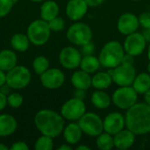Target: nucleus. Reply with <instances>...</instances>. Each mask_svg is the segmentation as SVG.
Here are the masks:
<instances>
[{"label":"nucleus","instance_id":"3c124183","mask_svg":"<svg viewBox=\"0 0 150 150\" xmlns=\"http://www.w3.org/2000/svg\"><path fill=\"white\" fill-rule=\"evenodd\" d=\"M148 71H149V72H150V63L149 64V65H148Z\"/></svg>","mask_w":150,"mask_h":150},{"label":"nucleus","instance_id":"f8f14e48","mask_svg":"<svg viewBox=\"0 0 150 150\" xmlns=\"http://www.w3.org/2000/svg\"><path fill=\"white\" fill-rule=\"evenodd\" d=\"M61 65L68 69H74L80 66L82 61L81 53L73 47H66L62 49L59 54Z\"/></svg>","mask_w":150,"mask_h":150},{"label":"nucleus","instance_id":"7ed1b4c3","mask_svg":"<svg viewBox=\"0 0 150 150\" xmlns=\"http://www.w3.org/2000/svg\"><path fill=\"white\" fill-rule=\"evenodd\" d=\"M124 54V47L120 42L110 41L103 47L98 59L102 66L114 69L121 64Z\"/></svg>","mask_w":150,"mask_h":150},{"label":"nucleus","instance_id":"4be33fe9","mask_svg":"<svg viewBox=\"0 0 150 150\" xmlns=\"http://www.w3.org/2000/svg\"><path fill=\"white\" fill-rule=\"evenodd\" d=\"M59 5L53 0L46 1L40 7V17L46 21H50L59 14Z\"/></svg>","mask_w":150,"mask_h":150},{"label":"nucleus","instance_id":"7c9ffc66","mask_svg":"<svg viewBox=\"0 0 150 150\" xmlns=\"http://www.w3.org/2000/svg\"><path fill=\"white\" fill-rule=\"evenodd\" d=\"M24 98L23 97L18 93V92H13L11 93L7 97V103L11 108H18L23 105Z\"/></svg>","mask_w":150,"mask_h":150},{"label":"nucleus","instance_id":"39448f33","mask_svg":"<svg viewBox=\"0 0 150 150\" xmlns=\"http://www.w3.org/2000/svg\"><path fill=\"white\" fill-rule=\"evenodd\" d=\"M31 72L23 65H16L6 72V84L14 90L25 88L31 82Z\"/></svg>","mask_w":150,"mask_h":150},{"label":"nucleus","instance_id":"b1692460","mask_svg":"<svg viewBox=\"0 0 150 150\" xmlns=\"http://www.w3.org/2000/svg\"><path fill=\"white\" fill-rule=\"evenodd\" d=\"M112 83V76L108 72L97 73L91 78V85L98 90L107 89Z\"/></svg>","mask_w":150,"mask_h":150},{"label":"nucleus","instance_id":"4c0bfd02","mask_svg":"<svg viewBox=\"0 0 150 150\" xmlns=\"http://www.w3.org/2000/svg\"><path fill=\"white\" fill-rule=\"evenodd\" d=\"M8 105L7 103V97L5 95V93L0 91V111L4 110L6 105Z\"/></svg>","mask_w":150,"mask_h":150},{"label":"nucleus","instance_id":"ddd939ff","mask_svg":"<svg viewBox=\"0 0 150 150\" xmlns=\"http://www.w3.org/2000/svg\"><path fill=\"white\" fill-rule=\"evenodd\" d=\"M146 43L147 41L142 33L134 32L127 35L124 43V50L127 54L136 56L144 51Z\"/></svg>","mask_w":150,"mask_h":150},{"label":"nucleus","instance_id":"20e7f679","mask_svg":"<svg viewBox=\"0 0 150 150\" xmlns=\"http://www.w3.org/2000/svg\"><path fill=\"white\" fill-rule=\"evenodd\" d=\"M51 32L48 22L41 18L36 19L29 24L26 35L32 44L35 46H42L48 41Z\"/></svg>","mask_w":150,"mask_h":150},{"label":"nucleus","instance_id":"2f4dec72","mask_svg":"<svg viewBox=\"0 0 150 150\" xmlns=\"http://www.w3.org/2000/svg\"><path fill=\"white\" fill-rule=\"evenodd\" d=\"M48 25H49V27H50L51 31H53V32H60V31L63 30V28L65 26V22L62 18L57 16L54 18L51 19L50 21H48Z\"/></svg>","mask_w":150,"mask_h":150},{"label":"nucleus","instance_id":"1a4fd4ad","mask_svg":"<svg viewBox=\"0 0 150 150\" xmlns=\"http://www.w3.org/2000/svg\"><path fill=\"white\" fill-rule=\"evenodd\" d=\"M138 93L130 86H121L112 95L113 104L120 109H128L136 104Z\"/></svg>","mask_w":150,"mask_h":150},{"label":"nucleus","instance_id":"bb28decb","mask_svg":"<svg viewBox=\"0 0 150 150\" xmlns=\"http://www.w3.org/2000/svg\"><path fill=\"white\" fill-rule=\"evenodd\" d=\"M91 103L98 109H105L111 104V98L105 91H95L91 96Z\"/></svg>","mask_w":150,"mask_h":150},{"label":"nucleus","instance_id":"dca6fc26","mask_svg":"<svg viewBox=\"0 0 150 150\" xmlns=\"http://www.w3.org/2000/svg\"><path fill=\"white\" fill-rule=\"evenodd\" d=\"M88 4L84 0H69L66 5V14L69 19H81L87 12Z\"/></svg>","mask_w":150,"mask_h":150},{"label":"nucleus","instance_id":"72a5a7b5","mask_svg":"<svg viewBox=\"0 0 150 150\" xmlns=\"http://www.w3.org/2000/svg\"><path fill=\"white\" fill-rule=\"evenodd\" d=\"M139 23L143 28H150V11L144 12L140 15Z\"/></svg>","mask_w":150,"mask_h":150},{"label":"nucleus","instance_id":"603ef678","mask_svg":"<svg viewBox=\"0 0 150 150\" xmlns=\"http://www.w3.org/2000/svg\"><path fill=\"white\" fill-rule=\"evenodd\" d=\"M134 1H139V0H134Z\"/></svg>","mask_w":150,"mask_h":150},{"label":"nucleus","instance_id":"f257e3e1","mask_svg":"<svg viewBox=\"0 0 150 150\" xmlns=\"http://www.w3.org/2000/svg\"><path fill=\"white\" fill-rule=\"evenodd\" d=\"M126 127L134 134H146L150 132V105L136 103L127 112Z\"/></svg>","mask_w":150,"mask_h":150},{"label":"nucleus","instance_id":"6e6552de","mask_svg":"<svg viewBox=\"0 0 150 150\" xmlns=\"http://www.w3.org/2000/svg\"><path fill=\"white\" fill-rule=\"evenodd\" d=\"M68 40L77 46H83L91 41L92 32L89 25L84 23H75L67 31Z\"/></svg>","mask_w":150,"mask_h":150},{"label":"nucleus","instance_id":"6ab92c4d","mask_svg":"<svg viewBox=\"0 0 150 150\" xmlns=\"http://www.w3.org/2000/svg\"><path fill=\"white\" fill-rule=\"evenodd\" d=\"M18 57L15 52L10 49L0 51V69L7 72L17 65Z\"/></svg>","mask_w":150,"mask_h":150},{"label":"nucleus","instance_id":"c03bdc74","mask_svg":"<svg viewBox=\"0 0 150 150\" xmlns=\"http://www.w3.org/2000/svg\"><path fill=\"white\" fill-rule=\"evenodd\" d=\"M72 149V148L69 146V145H62L61 147H59L58 148V150H71Z\"/></svg>","mask_w":150,"mask_h":150},{"label":"nucleus","instance_id":"a211bd4d","mask_svg":"<svg viewBox=\"0 0 150 150\" xmlns=\"http://www.w3.org/2000/svg\"><path fill=\"white\" fill-rule=\"evenodd\" d=\"M135 134L130 130H121L114 134V146L120 149H127L131 148L135 140Z\"/></svg>","mask_w":150,"mask_h":150},{"label":"nucleus","instance_id":"49530a36","mask_svg":"<svg viewBox=\"0 0 150 150\" xmlns=\"http://www.w3.org/2000/svg\"><path fill=\"white\" fill-rule=\"evenodd\" d=\"M10 149V148H8L6 145L3 144V143H0V150H8Z\"/></svg>","mask_w":150,"mask_h":150},{"label":"nucleus","instance_id":"a19ab883","mask_svg":"<svg viewBox=\"0 0 150 150\" xmlns=\"http://www.w3.org/2000/svg\"><path fill=\"white\" fill-rule=\"evenodd\" d=\"M6 84V72L0 69V87Z\"/></svg>","mask_w":150,"mask_h":150},{"label":"nucleus","instance_id":"473e14b6","mask_svg":"<svg viewBox=\"0 0 150 150\" xmlns=\"http://www.w3.org/2000/svg\"><path fill=\"white\" fill-rule=\"evenodd\" d=\"M11 0H0V18H4L10 13L13 6Z\"/></svg>","mask_w":150,"mask_h":150},{"label":"nucleus","instance_id":"423d86ee","mask_svg":"<svg viewBox=\"0 0 150 150\" xmlns=\"http://www.w3.org/2000/svg\"><path fill=\"white\" fill-rule=\"evenodd\" d=\"M78 120V125L83 133L90 136H98L104 131L103 120L96 113L85 112Z\"/></svg>","mask_w":150,"mask_h":150},{"label":"nucleus","instance_id":"0eeeda50","mask_svg":"<svg viewBox=\"0 0 150 150\" xmlns=\"http://www.w3.org/2000/svg\"><path fill=\"white\" fill-rule=\"evenodd\" d=\"M108 73L112 76V81L120 86H130L136 77L134 67L123 63L114 69H111Z\"/></svg>","mask_w":150,"mask_h":150},{"label":"nucleus","instance_id":"de8ad7c7","mask_svg":"<svg viewBox=\"0 0 150 150\" xmlns=\"http://www.w3.org/2000/svg\"><path fill=\"white\" fill-rule=\"evenodd\" d=\"M30 1L34 2V3H39V2H42V1H44V0H30Z\"/></svg>","mask_w":150,"mask_h":150},{"label":"nucleus","instance_id":"aec40b11","mask_svg":"<svg viewBox=\"0 0 150 150\" xmlns=\"http://www.w3.org/2000/svg\"><path fill=\"white\" fill-rule=\"evenodd\" d=\"M91 78L90 74L83 71L79 70L76 71L71 76V83L76 89L81 90H88L91 86Z\"/></svg>","mask_w":150,"mask_h":150},{"label":"nucleus","instance_id":"f3484780","mask_svg":"<svg viewBox=\"0 0 150 150\" xmlns=\"http://www.w3.org/2000/svg\"><path fill=\"white\" fill-rule=\"evenodd\" d=\"M18 128L16 119L7 113L0 114V137H7L13 134Z\"/></svg>","mask_w":150,"mask_h":150},{"label":"nucleus","instance_id":"2eb2a0df","mask_svg":"<svg viewBox=\"0 0 150 150\" xmlns=\"http://www.w3.org/2000/svg\"><path fill=\"white\" fill-rule=\"evenodd\" d=\"M139 25V18L133 13H125L118 20V30L125 35L136 32Z\"/></svg>","mask_w":150,"mask_h":150},{"label":"nucleus","instance_id":"8fccbe9b","mask_svg":"<svg viewBox=\"0 0 150 150\" xmlns=\"http://www.w3.org/2000/svg\"><path fill=\"white\" fill-rule=\"evenodd\" d=\"M18 0H11V2L13 3V4H15L16 3H18Z\"/></svg>","mask_w":150,"mask_h":150},{"label":"nucleus","instance_id":"58836bf2","mask_svg":"<svg viewBox=\"0 0 150 150\" xmlns=\"http://www.w3.org/2000/svg\"><path fill=\"white\" fill-rule=\"evenodd\" d=\"M88 6H98L104 3L105 0H84Z\"/></svg>","mask_w":150,"mask_h":150},{"label":"nucleus","instance_id":"5701e85b","mask_svg":"<svg viewBox=\"0 0 150 150\" xmlns=\"http://www.w3.org/2000/svg\"><path fill=\"white\" fill-rule=\"evenodd\" d=\"M11 47L18 52H25L30 46V40L24 33H15L11 38Z\"/></svg>","mask_w":150,"mask_h":150},{"label":"nucleus","instance_id":"412c9836","mask_svg":"<svg viewBox=\"0 0 150 150\" xmlns=\"http://www.w3.org/2000/svg\"><path fill=\"white\" fill-rule=\"evenodd\" d=\"M83 131L78 124L70 123L63 130V136L65 141L71 145L76 144L82 138Z\"/></svg>","mask_w":150,"mask_h":150},{"label":"nucleus","instance_id":"9b49d317","mask_svg":"<svg viewBox=\"0 0 150 150\" xmlns=\"http://www.w3.org/2000/svg\"><path fill=\"white\" fill-rule=\"evenodd\" d=\"M65 82L64 73L59 69H48L40 75L41 84L49 90L60 88Z\"/></svg>","mask_w":150,"mask_h":150},{"label":"nucleus","instance_id":"393cba45","mask_svg":"<svg viewBox=\"0 0 150 150\" xmlns=\"http://www.w3.org/2000/svg\"><path fill=\"white\" fill-rule=\"evenodd\" d=\"M133 87L138 94H144L150 89V76L147 73H142L136 76Z\"/></svg>","mask_w":150,"mask_h":150},{"label":"nucleus","instance_id":"a18cd8bd","mask_svg":"<svg viewBox=\"0 0 150 150\" xmlns=\"http://www.w3.org/2000/svg\"><path fill=\"white\" fill-rule=\"evenodd\" d=\"M76 149L77 150H90L91 149V148H90V147H88V146H83V145H81V146H78V147L76 148Z\"/></svg>","mask_w":150,"mask_h":150},{"label":"nucleus","instance_id":"f704fd0d","mask_svg":"<svg viewBox=\"0 0 150 150\" xmlns=\"http://www.w3.org/2000/svg\"><path fill=\"white\" fill-rule=\"evenodd\" d=\"M95 50V46H94V43L90 41L84 45L82 46V54L85 56V55H91L93 54Z\"/></svg>","mask_w":150,"mask_h":150},{"label":"nucleus","instance_id":"c9c22d12","mask_svg":"<svg viewBox=\"0 0 150 150\" xmlns=\"http://www.w3.org/2000/svg\"><path fill=\"white\" fill-rule=\"evenodd\" d=\"M29 147L25 142H14L11 147L10 148V150H28Z\"/></svg>","mask_w":150,"mask_h":150},{"label":"nucleus","instance_id":"c756f323","mask_svg":"<svg viewBox=\"0 0 150 150\" xmlns=\"http://www.w3.org/2000/svg\"><path fill=\"white\" fill-rule=\"evenodd\" d=\"M52 137L42 134L35 142L34 148L36 150H51L54 148V142Z\"/></svg>","mask_w":150,"mask_h":150},{"label":"nucleus","instance_id":"f03ea898","mask_svg":"<svg viewBox=\"0 0 150 150\" xmlns=\"http://www.w3.org/2000/svg\"><path fill=\"white\" fill-rule=\"evenodd\" d=\"M34 124L41 134L55 138L64 130L65 122L62 114L48 109L39 111L34 116Z\"/></svg>","mask_w":150,"mask_h":150},{"label":"nucleus","instance_id":"c85d7f7f","mask_svg":"<svg viewBox=\"0 0 150 150\" xmlns=\"http://www.w3.org/2000/svg\"><path fill=\"white\" fill-rule=\"evenodd\" d=\"M33 70L37 75H41L49 68V61L46 56L39 55L37 56L33 62Z\"/></svg>","mask_w":150,"mask_h":150},{"label":"nucleus","instance_id":"37998d69","mask_svg":"<svg viewBox=\"0 0 150 150\" xmlns=\"http://www.w3.org/2000/svg\"><path fill=\"white\" fill-rule=\"evenodd\" d=\"M144 98H145L146 103L150 105V89L146 93H144Z\"/></svg>","mask_w":150,"mask_h":150},{"label":"nucleus","instance_id":"e433bc0d","mask_svg":"<svg viewBox=\"0 0 150 150\" xmlns=\"http://www.w3.org/2000/svg\"><path fill=\"white\" fill-rule=\"evenodd\" d=\"M123 64H127V65H134V55L129 54H126L123 56L122 59V62Z\"/></svg>","mask_w":150,"mask_h":150},{"label":"nucleus","instance_id":"9d476101","mask_svg":"<svg viewBox=\"0 0 150 150\" xmlns=\"http://www.w3.org/2000/svg\"><path fill=\"white\" fill-rule=\"evenodd\" d=\"M86 111L85 105L83 100L73 98L66 101L61 109L62 116L69 120H78Z\"/></svg>","mask_w":150,"mask_h":150},{"label":"nucleus","instance_id":"79ce46f5","mask_svg":"<svg viewBox=\"0 0 150 150\" xmlns=\"http://www.w3.org/2000/svg\"><path fill=\"white\" fill-rule=\"evenodd\" d=\"M142 35L144 36L147 42H150V28H144Z\"/></svg>","mask_w":150,"mask_h":150},{"label":"nucleus","instance_id":"cd10ccee","mask_svg":"<svg viewBox=\"0 0 150 150\" xmlns=\"http://www.w3.org/2000/svg\"><path fill=\"white\" fill-rule=\"evenodd\" d=\"M97 146L101 150H110L114 147V141L112 134L108 133L101 134L97 139Z\"/></svg>","mask_w":150,"mask_h":150},{"label":"nucleus","instance_id":"ea45409f","mask_svg":"<svg viewBox=\"0 0 150 150\" xmlns=\"http://www.w3.org/2000/svg\"><path fill=\"white\" fill-rule=\"evenodd\" d=\"M75 98L83 100V98H85V91L81 90V89H76V92H75Z\"/></svg>","mask_w":150,"mask_h":150},{"label":"nucleus","instance_id":"09e8293b","mask_svg":"<svg viewBox=\"0 0 150 150\" xmlns=\"http://www.w3.org/2000/svg\"><path fill=\"white\" fill-rule=\"evenodd\" d=\"M148 55H149V61H150V45H149V51H148Z\"/></svg>","mask_w":150,"mask_h":150},{"label":"nucleus","instance_id":"4468645a","mask_svg":"<svg viewBox=\"0 0 150 150\" xmlns=\"http://www.w3.org/2000/svg\"><path fill=\"white\" fill-rule=\"evenodd\" d=\"M103 123L104 130L105 131V133H108L112 135H114L120 131L123 130L124 127L126 126L125 118L121 113L117 112H111L110 114H108Z\"/></svg>","mask_w":150,"mask_h":150},{"label":"nucleus","instance_id":"a878e982","mask_svg":"<svg viewBox=\"0 0 150 150\" xmlns=\"http://www.w3.org/2000/svg\"><path fill=\"white\" fill-rule=\"evenodd\" d=\"M101 63L99 62V59L97 58L96 56L91 55H85L83 58H82L81 63H80V67L81 69L87 72V73H94L95 71H97L99 67H100Z\"/></svg>","mask_w":150,"mask_h":150}]
</instances>
